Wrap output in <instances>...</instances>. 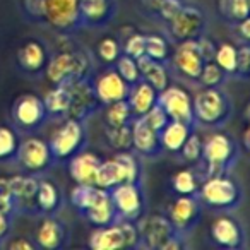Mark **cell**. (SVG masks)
I'll list each match as a JSON object with an SVG mask.
<instances>
[{
  "label": "cell",
  "instance_id": "1",
  "mask_svg": "<svg viewBox=\"0 0 250 250\" xmlns=\"http://www.w3.org/2000/svg\"><path fill=\"white\" fill-rule=\"evenodd\" d=\"M89 57L81 50H60L48 59L45 76L52 86H70L89 77Z\"/></svg>",
  "mask_w": 250,
  "mask_h": 250
},
{
  "label": "cell",
  "instance_id": "2",
  "mask_svg": "<svg viewBox=\"0 0 250 250\" xmlns=\"http://www.w3.org/2000/svg\"><path fill=\"white\" fill-rule=\"evenodd\" d=\"M139 228L136 221L117 219L106 226H96L91 231L87 245L93 250H120L139 247Z\"/></svg>",
  "mask_w": 250,
  "mask_h": 250
},
{
  "label": "cell",
  "instance_id": "3",
  "mask_svg": "<svg viewBox=\"0 0 250 250\" xmlns=\"http://www.w3.org/2000/svg\"><path fill=\"white\" fill-rule=\"evenodd\" d=\"M87 143L86 122L63 118L62 125L52 134L48 146L57 163H67L72 156L84 149Z\"/></svg>",
  "mask_w": 250,
  "mask_h": 250
},
{
  "label": "cell",
  "instance_id": "4",
  "mask_svg": "<svg viewBox=\"0 0 250 250\" xmlns=\"http://www.w3.org/2000/svg\"><path fill=\"white\" fill-rule=\"evenodd\" d=\"M194 120L202 125H221L226 122L231 111V104L219 87H204L192 100Z\"/></svg>",
  "mask_w": 250,
  "mask_h": 250
},
{
  "label": "cell",
  "instance_id": "5",
  "mask_svg": "<svg viewBox=\"0 0 250 250\" xmlns=\"http://www.w3.org/2000/svg\"><path fill=\"white\" fill-rule=\"evenodd\" d=\"M139 245L158 250H178L182 249L180 235L175 231L173 225L167 216L151 214L141 221Z\"/></svg>",
  "mask_w": 250,
  "mask_h": 250
},
{
  "label": "cell",
  "instance_id": "6",
  "mask_svg": "<svg viewBox=\"0 0 250 250\" xmlns=\"http://www.w3.org/2000/svg\"><path fill=\"white\" fill-rule=\"evenodd\" d=\"M11 118L19 132L31 134L40 130V127L48 120V111L42 98L26 93L16 98V101L12 103Z\"/></svg>",
  "mask_w": 250,
  "mask_h": 250
},
{
  "label": "cell",
  "instance_id": "7",
  "mask_svg": "<svg viewBox=\"0 0 250 250\" xmlns=\"http://www.w3.org/2000/svg\"><path fill=\"white\" fill-rule=\"evenodd\" d=\"M236 156V146L228 134L216 132L202 143V160L206 163L208 177L225 175Z\"/></svg>",
  "mask_w": 250,
  "mask_h": 250
},
{
  "label": "cell",
  "instance_id": "8",
  "mask_svg": "<svg viewBox=\"0 0 250 250\" xmlns=\"http://www.w3.org/2000/svg\"><path fill=\"white\" fill-rule=\"evenodd\" d=\"M14 161L24 173L31 175L45 173L57 163L48 143L38 139V137H28V139L21 141Z\"/></svg>",
  "mask_w": 250,
  "mask_h": 250
},
{
  "label": "cell",
  "instance_id": "9",
  "mask_svg": "<svg viewBox=\"0 0 250 250\" xmlns=\"http://www.w3.org/2000/svg\"><path fill=\"white\" fill-rule=\"evenodd\" d=\"M42 21L59 33H74L83 26L79 0H42Z\"/></svg>",
  "mask_w": 250,
  "mask_h": 250
},
{
  "label": "cell",
  "instance_id": "10",
  "mask_svg": "<svg viewBox=\"0 0 250 250\" xmlns=\"http://www.w3.org/2000/svg\"><path fill=\"white\" fill-rule=\"evenodd\" d=\"M199 197L202 202L214 209H229L235 208L242 199V192L235 180L226 175L208 177L204 184L199 187Z\"/></svg>",
  "mask_w": 250,
  "mask_h": 250
},
{
  "label": "cell",
  "instance_id": "11",
  "mask_svg": "<svg viewBox=\"0 0 250 250\" xmlns=\"http://www.w3.org/2000/svg\"><path fill=\"white\" fill-rule=\"evenodd\" d=\"M108 192L118 219L139 221L144 212V197L139 184H118Z\"/></svg>",
  "mask_w": 250,
  "mask_h": 250
},
{
  "label": "cell",
  "instance_id": "12",
  "mask_svg": "<svg viewBox=\"0 0 250 250\" xmlns=\"http://www.w3.org/2000/svg\"><path fill=\"white\" fill-rule=\"evenodd\" d=\"M67 87L70 93V104L65 118H76V120L86 122L101 106L96 93H94L93 81H91V77H84V79L77 81Z\"/></svg>",
  "mask_w": 250,
  "mask_h": 250
},
{
  "label": "cell",
  "instance_id": "13",
  "mask_svg": "<svg viewBox=\"0 0 250 250\" xmlns=\"http://www.w3.org/2000/svg\"><path fill=\"white\" fill-rule=\"evenodd\" d=\"M158 104L165 110L170 120L194 124V111H192V98L187 89L180 86H167L158 93Z\"/></svg>",
  "mask_w": 250,
  "mask_h": 250
},
{
  "label": "cell",
  "instance_id": "14",
  "mask_svg": "<svg viewBox=\"0 0 250 250\" xmlns=\"http://www.w3.org/2000/svg\"><path fill=\"white\" fill-rule=\"evenodd\" d=\"M35 240L38 249L45 250H60L65 249L70 240V229L62 219L53 216H42V221L38 223L35 229Z\"/></svg>",
  "mask_w": 250,
  "mask_h": 250
},
{
  "label": "cell",
  "instance_id": "15",
  "mask_svg": "<svg viewBox=\"0 0 250 250\" xmlns=\"http://www.w3.org/2000/svg\"><path fill=\"white\" fill-rule=\"evenodd\" d=\"M201 218V208L195 195H178L168 208V219L178 235L188 233Z\"/></svg>",
  "mask_w": 250,
  "mask_h": 250
},
{
  "label": "cell",
  "instance_id": "16",
  "mask_svg": "<svg viewBox=\"0 0 250 250\" xmlns=\"http://www.w3.org/2000/svg\"><path fill=\"white\" fill-rule=\"evenodd\" d=\"M9 182H11L18 214L38 216V208H36V190H38L40 182L38 175H16L9 178Z\"/></svg>",
  "mask_w": 250,
  "mask_h": 250
},
{
  "label": "cell",
  "instance_id": "17",
  "mask_svg": "<svg viewBox=\"0 0 250 250\" xmlns=\"http://www.w3.org/2000/svg\"><path fill=\"white\" fill-rule=\"evenodd\" d=\"M93 87L100 104H110L115 101L127 100L130 84L120 76L115 69H108L101 72L93 81Z\"/></svg>",
  "mask_w": 250,
  "mask_h": 250
},
{
  "label": "cell",
  "instance_id": "18",
  "mask_svg": "<svg viewBox=\"0 0 250 250\" xmlns=\"http://www.w3.org/2000/svg\"><path fill=\"white\" fill-rule=\"evenodd\" d=\"M171 35L177 40H195L204 28V14L194 5H182V9L168 21Z\"/></svg>",
  "mask_w": 250,
  "mask_h": 250
},
{
  "label": "cell",
  "instance_id": "19",
  "mask_svg": "<svg viewBox=\"0 0 250 250\" xmlns=\"http://www.w3.org/2000/svg\"><path fill=\"white\" fill-rule=\"evenodd\" d=\"M204 59L195 40H184L180 45L175 48L173 53V65L184 77L190 81H197L201 76V70L204 67Z\"/></svg>",
  "mask_w": 250,
  "mask_h": 250
},
{
  "label": "cell",
  "instance_id": "20",
  "mask_svg": "<svg viewBox=\"0 0 250 250\" xmlns=\"http://www.w3.org/2000/svg\"><path fill=\"white\" fill-rule=\"evenodd\" d=\"M132 127V149L143 156L153 158L163 151L160 143V132L151 129L143 117H136L130 122Z\"/></svg>",
  "mask_w": 250,
  "mask_h": 250
},
{
  "label": "cell",
  "instance_id": "21",
  "mask_svg": "<svg viewBox=\"0 0 250 250\" xmlns=\"http://www.w3.org/2000/svg\"><path fill=\"white\" fill-rule=\"evenodd\" d=\"M69 173L72 180L79 185H96V173L101 160L89 151H79L69 161Z\"/></svg>",
  "mask_w": 250,
  "mask_h": 250
},
{
  "label": "cell",
  "instance_id": "22",
  "mask_svg": "<svg viewBox=\"0 0 250 250\" xmlns=\"http://www.w3.org/2000/svg\"><path fill=\"white\" fill-rule=\"evenodd\" d=\"M79 11L83 26L100 28L113 19L117 4L115 0H79Z\"/></svg>",
  "mask_w": 250,
  "mask_h": 250
},
{
  "label": "cell",
  "instance_id": "23",
  "mask_svg": "<svg viewBox=\"0 0 250 250\" xmlns=\"http://www.w3.org/2000/svg\"><path fill=\"white\" fill-rule=\"evenodd\" d=\"M211 236L223 249H238L243 243V229L231 216H219L211 225Z\"/></svg>",
  "mask_w": 250,
  "mask_h": 250
},
{
  "label": "cell",
  "instance_id": "24",
  "mask_svg": "<svg viewBox=\"0 0 250 250\" xmlns=\"http://www.w3.org/2000/svg\"><path fill=\"white\" fill-rule=\"evenodd\" d=\"M84 219H86L89 225L96 226H106L111 225L118 219L117 211H115V206L111 202L110 192L101 188V192L98 194V197L91 202V206H87L83 212H81Z\"/></svg>",
  "mask_w": 250,
  "mask_h": 250
},
{
  "label": "cell",
  "instance_id": "25",
  "mask_svg": "<svg viewBox=\"0 0 250 250\" xmlns=\"http://www.w3.org/2000/svg\"><path fill=\"white\" fill-rule=\"evenodd\" d=\"M46 62H48L46 48L36 40L26 42L18 52L19 67L29 76H40L42 72H45Z\"/></svg>",
  "mask_w": 250,
  "mask_h": 250
},
{
  "label": "cell",
  "instance_id": "26",
  "mask_svg": "<svg viewBox=\"0 0 250 250\" xmlns=\"http://www.w3.org/2000/svg\"><path fill=\"white\" fill-rule=\"evenodd\" d=\"M127 103L132 110L134 118L143 117L158 103V91L149 83L141 79L130 86L129 94H127Z\"/></svg>",
  "mask_w": 250,
  "mask_h": 250
},
{
  "label": "cell",
  "instance_id": "27",
  "mask_svg": "<svg viewBox=\"0 0 250 250\" xmlns=\"http://www.w3.org/2000/svg\"><path fill=\"white\" fill-rule=\"evenodd\" d=\"M36 208L38 216H53L62 208V192L53 182L40 178L36 190Z\"/></svg>",
  "mask_w": 250,
  "mask_h": 250
},
{
  "label": "cell",
  "instance_id": "28",
  "mask_svg": "<svg viewBox=\"0 0 250 250\" xmlns=\"http://www.w3.org/2000/svg\"><path fill=\"white\" fill-rule=\"evenodd\" d=\"M137 65H139L141 79L149 83L158 93L167 86H170V74L165 67V62L154 60L147 55H141L137 59Z\"/></svg>",
  "mask_w": 250,
  "mask_h": 250
},
{
  "label": "cell",
  "instance_id": "29",
  "mask_svg": "<svg viewBox=\"0 0 250 250\" xmlns=\"http://www.w3.org/2000/svg\"><path fill=\"white\" fill-rule=\"evenodd\" d=\"M190 134V125L185 122L168 120V124L160 130V143L165 151L170 153H180L185 139Z\"/></svg>",
  "mask_w": 250,
  "mask_h": 250
},
{
  "label": "cell",
  "instance_id": "30",
  "mask_svg": "<svg viewBox=\"0 0 250 250\" xmlns=\"http://www.w3.org/2000/svg\"><path fill=\"white\" fill-rule=\"evenodd\" d=\"M48 118H65L70 104V93L67 86H53L43 98Z\"/></svg>",
  "mask_w": 250,
  "mask_h": 250
},
{
  "label": "cell",
  "instance_id": "31",
  "mask_svg": "<svg viewBox=\"0 0 250 250\" xmlns=\"http://www.w3.org/2000/svg\"><path fill=\"white\" fill-rule=\"evenodd\" d=\"M118 184H124V177H122L120 165L117 163V160L115 158H110V160L104 161L101 160V165L96 173V187L110 190Z\"/></svg>",
  "mask_w": 250,
  "mask_h": 250
},
{
  "label": "cell",
  "instance_id": "32",
  "mask_svg": "<svg viewBox=\"0 0 250 250\" xmlns=\"http://www.w3.org/2000/svg\"><path fill=\"white\" fill-rule=\"evenodd\" d=\"M134 120L132 110H130L127 100L115 101V103L104 104V124L110 127H118V125H127Z\"/></svg>",
  "mask_w": 250,
  "mask_h": 250
},
{
  "label": "cell",
  "instance_id": "33",
  "mask_svg": "<svg viewBox=\"0 0 250 250\" xmlns=\"http://www.w3.org/2000/svg\"><path fill=\"white\" fill-rule=\"evenodd\" d=\"M115 160L120 165L122 177H124V184H139L141 180V165L136 154L130 151H117Z\"/></svg>",
  "mask_w": 250,
  "mask_h": 250
},
{
  "label": "cell",
  "instance_id": "34",
  "mask_svg": "<svg viewBox=\"0 0 250 250\" xmlns=\"http://www.w3.org/2000/svg\"><path fill=\"white\" fill-rule=\"evenodd\" d=\"M106 141L115 151H132V127L130 124L110 127L106 125L104 129Z\"/></svg>",
  "mask_w": 250,
  "mask_h": 250
},
{
  "label": "cell",
  "instance_id": "35",
  "mask_svg": "<svg viewBox=\"0 0 250 250\" xmlns=\"http://www.w3.org/2000/svg\"><path fill=\"white\" fill-rule=\"evenodd\" d=\"M18 132L11 127H0V163L14 161L19 147Z\"/></svg>",
  "mask_w": 250,
  "mask_h": 250
},
{
  "label": "cell",
  "instance_id": "36",
  "mask_svg": "<svg viewBox=\"0 0 250 250\" xmlns=\"http://www.w3.org/2000/svg\"><path fill=\"white\" fill-rule=\"evenodd\" d=\"M171 185H173V190L178 195H195L199 192V187H201L197 177L192 170L177 171L173 180H171Z\"/></svg>",
  "mask_w": 250,
  "mask_h": 250
},
{
  "label": "cell",
  "instance_id": "37",
  "mask_svg": "<svg viewBox=\"0 0 250 250\" xmlns=\"http://www.w3.org/2000/svg\"><path fill=\"white\" fill-rule=\"evenodd\" d=\"M115 70L124 77L127 83L132 86L137 81H141V72H139V65H137V59L122 53L117 60H115Z\"/></svg>",
  "mask_w": 250,
  "mask_h": 250
},
{
  "label": "cell",
  "instance_id": "38",
  "mask_svg": "<svg viewBox=\"0 0 250 250\" xmlns=\"http://www.w3.org/2000/svg\"><path fill=\"white\" fill-rule=\"evenodd\" d=\"M144 55L160 60V62H167L170 59V45L163 36L146 35V53Z\"/></svg>",
  "mask_w": 250,
  "mask_h": 250
},
{
  "label": "cell",
  "instance_id": "39",
  "mask_svg": "<svg viewBox=\"0 0 250 250\" xmlns=\"http://www.w3.org/2000/svg\"><path fill=\"white\" fill-rule=\"evenodd\" d=\"M219 9H221V14L229 21L238 22L250 16L249 0H221Z\"/></svg>",
  "mask_w": 250,
  "mask_h": 250
},
{
  "label": "cell",
  "instance_id": "40",
  "mask_svg": "<svg viewBox=\"0 0 250 250\" xmlns=\"http://www.w3.org/2000/svg\"><path fill=\"white\" fill-rule=\"evenodd\" d=\"M214 62L225 70V74H235L236 72V48L229 43H221L216 48Z\"/></svg>",
  "mask_w": 250,
  "mask_h": 250
},
{
  "label": "cell",
  "instance_id": "41",
  "mask_svg": "<svg viewBox=\"0 0 250 250\" xmlns=\"http://www.w3.org/2000/svg\"><path fill=\"white\" fill-rule=\"evenodd\" d=\"M225 76H226L225 70H223L214 60H211V62L204 63V67H202V70H201V76H199L197 81L204 87H218L219 84L225 81Z\"/></svg>",
  "mask_w": 250,
  "mask_h": 250
},
{
  "label": "cell",
  "instance_id": "42",
  "mask_svg": "<svg viewBox=\"0 0 250 250\" xmlns=\"http://www.w3.org/2000/svg\"><path fill=\"white\" fill-rule=\"evenodd\" d=\"M122 55V46L117 38L113 36H104L98 43V57L104 63H115V60Z\"/></svg>",
  "mask_w": 250,
  "mask_h": 250
},
{
  "label": "cell",
  "instance_id": "43",
  "mask_svg": "<svg viewBox=\"0 0 250 250\" xmlns=\"http://www.w3.org/2000/svg\"><path fill=\"white\" fill-rule=\"evenodd\" d=\"M180 153H182V156H184V160L188 161V163H195V161L202 160V141L199 139L197 134H194V132L188 134L184 146H182Z\"/></svg>",
  "mask_w": 250,
  "mask_h": 250
},
{
  "label": "cell",
  "instance_id": "44",
  "mask_svg": "<svg viewBox=\"0 0 250 250\" xmlns=\"http://www.w3.org/2000/svg\"><path fill=\"white\" fill-rule=\"evenodd\" d=\"M0 212H5V214L18 216L16 211V201L14 195H12L11 182L9 178H0Z\"/></svg>",
  "mask_w": 250,
  "mask_h": 250
},
{
  "label": "cell",
  "instance_id": "45",
  "mask_svg": "<svg viewBox=\"0 0 250 250\" xmlns=\"http://www.w3.org/2000/svg\"><path fill=\"white\" fill-rule=\"evenodd\" d=\"M122 53L132 57V59H139L141 55H144L146 53V35L136 33V35L129 36L127 42H125Z\"/></svg>",
  "mask_w": 250,
  "mask_h": 250
},
{
  "label": "cell",
  "instance_id": "46",
  "mask_svg": "<svg viewBox=\"0 0 250 250\" xmlns=\"http://www.w3.org/2000/svg\"><path fill=\"white\" fill-rule=\"evenodd\" d=\"M143 118H144V122L149 125L151 129H154L156 132H160L165 125L168 124V120H170V118H168V115L165 113V110L158 103L154 104V106L151 108L146 115H143Z\"/></svg>",
  "mask_w": 250,
  "mask_h": 250
},
{
  "label": "cell",
  "instance_id": "47",
  "mask_svg": "<svg viewBox=\"0 0 250 250\" xmlns=\"http://www.w3.org/2000/svg\"><path fill=\"white\" fill-rule=\"evenodd\" d=\"M242 77H250V43L236 48V72Z\"/></svg>",
  "mask_w": 250,
  "mask_h": 250
},
{
  "label": "cell",
  "instance_id": "48",
  "mask_svg": "<svg viewBox=\"0 0 250 250\" xmlns=\"http://www.w3.org/2000/svg\"><path fill=\"white\" fill-rule=\"evenodd\" d=\"M195 42H197L199 52H201L204 62H211V60H214V53H216L218 45H216L211 38H208V36H197Z\"/></svg>",
  "mask_w": 250,
  "mask_h": 250
},
{
  "label": "cell",
  "instance_id": "49",
  "mask_svg": "<svg viewBox=\"0 0 250 250\" xmlns=\"http://www.w3.org/2000/svg\"><path fill=\"white\" fill-rule=\"evenodd\" d=\"M12 225H14V216L0 212V247H4L7 240L11 238Z\"/></svg>",
  "mask_w": 250,
  "mask_h": 250
},
{
  "label": "cell",
  "instance_id": "50",
  "mask_svg": "<svg viewBox=\"0 0 250 250\" xmlns=\"http://www.w3.org/2000/svg\"><path fill=\"white\" fill-rule=\"evenodd\" d=\"M182 5L184 4H182L180 0H161L158 12H160V16L165 19V21H170V19L180 11Z\"/></svg>",
  "mask_w": 250,
  "mask_h": 250
},
{
  "label": "cell",
  "instance_id": "51",
  "mask_svg": "<svg viewBox=\"0 0 250 250\" xmlns=\"http://www.w3.org/2000/svg\"><path fill=\"white\" fill-rule=\"evenodd\" d=\"M5 247L11 250H38L35 240H29L28 236H18V238L5 243Z\"/></svg>",
  "mask_w": 250,
  "mask_h": 250
},
{
  "label": "cell",
  "instance_id": "52",
  "mask_svg": "<svg viewBox=\"0 0 250 250\" xmlns=\"http://www.w3.org/2000/svg\"><path fill=\"white\" fill-rule=\"evenodd\" d=\"M22 9L31 19H42V0H22Z\"/></svg>",
  "mask_w": 250,
  "mask_h": 250
},
{
  "label": "cell",
  "instance_id": "53",
  "mask_svg": "<svg viewBox=\"0 0 250 250\" xmlns=\"http://www.w3.org/2000/svg\"><path fill=\"white\" fill-rule=\"evenodd\" d=\"M238 35L245 43H250V16L238 21Z\"/></svg>",
  "mask_w": 250,
  "mask_h": 250
},
{
  "label": "cell",
  "instance_id": "54",
  "mask_svg": "<svg viewBox=\"0 0 250 250\" xmlns=\"http://www.w3.org/2000/svg\"><path fill=\"white\" fill-rule=\"evenodd\" d=\"M243 147H245V151L249 153V156H250V124H249V127L245 129V132H243Z\"/></svg>",
  "mask_w": 250,
  "mask_h": 250
},
{
  "label": "cell",
  "instance_id": "55",
  "mask_svg": "<svg viewBox=\"0 0 250 250\" xmlns=\"http://www.w3.org/2000/svg\"><path fill=\"white\" fill-rule=\"evenodd\" d=\"M245 117H247V120H249V124H250V103L247 104V108H245Z\"/></svg>",
  "mask_w": 250,
  "mask_h": 250
},
{
  "label": "cell",
  "instance_id": "56",
  "mask_svg": "<svg viewBox=\"0 0 250 250\" xmlns=\"http://www.w3.org/2000/svg\"><path fill=\"white\" fill-rule=\"evenodd\" d=\"M249 5H250V0H249Z\"/></svg>",
  "mask_w": 250,
  "mask_h": 250
}]
</instances>
